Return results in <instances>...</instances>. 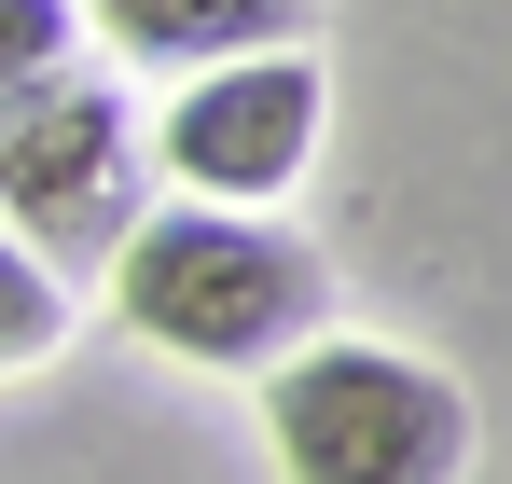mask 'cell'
Masks as SVG:
<instances>
[{
  "mask_svg": "<svg viewBox=\"0 0 512 484\" xmlns=\"http://www.w3.org/2000/svg\"><path fill=\"white\" fill-rule=\"evenodd\" d=\"M111 319L194 374H277L305 332H333V263L277 208L180 194V208H139V236L111 249Z\"/></svg>",
  "mask_w": 512,
  "mask_h": 484,
  "instance_id": "cell-1",
  "label": "cell"
},
{
  "mask_svg": "<svg viewBox=\"0 0 512 484\" xmlns=\"http://www.w3.org/2000/svg\"><path fill=\"white\" fill-rule=\"evenodd\" d=\"M263 443L291 484H457L471 471V388L416 346L305 332L263 374Z\"/></svg>",
  "mask_w": 512,
  "mask_h": 484,
  "instance_id": "cell-2",
  "label": "cell"
},
{
  "mask_svg": "<svg viewBox=\"0 0 512 484\" xmlns=\"http://www.w3.org/2000/svg\"><path fill=\"white\" fill-rule=\"evenodd\" d=\"M139 208H153V153H139L125 83L56 70L42 111H28V139H14V166H0V222L56 277H111V249L139 236Z\"/></svg>",
  "mask_w": 512,
  "mask_h": 484,
  "instance_id": "cell-3",
  "label": "cell"
},
{
  "mask_svg": "<svg viewBox=\"0 0 512 484\" xmlns=\"http://www.w3.org/2000/svg\"><path fill=\"white\" fill-rule=\"evenodd\" d=\"M333 139V70L305 42H250V56H208L153 111V166L180 194H222V208H277Z\"/></svg>",
  "mask_w": 512,
  "mask_h": 484,
  "instance_id": "cell-4",
  "label": "cell"
},
{
  "mask_svg": "<svg viewBox=\"0 0 512 484\" xmlns=\"http://www.w3.org/2000/svg\"><path fill=\"white\" fill-rule=\"evenodd\" d=\"M305 0H84V28L125 56V70H208V56H250V42H291Z\"/></svg>",
  "mask_w": 512,
  "mask_h": 484,
  "instance_id": "cell-5",
  "label": "cell"
},
{
  "mask_svg": "<svg viewBox=\"0 0 512 484\" xmlns=\"http://www.w3.org/2000/svg\"><path fill=\"white\" fill-rule=\"evenodd\" d=\"M70 332H84V291H70V277H56L42 249L0 222V374H42V360H56Z\"/></svg>",
  "mask_w": 512,
  "mask_h": 484,
  "instance_id": "cell-6",
  "label": "cell"
},
{
  "mask_svg": "<svg viewBox=\"0 0 512 484\" xmlns=\"http://www.w3.org/2000/svg\"><path fill=\"white\" fill-rule=\"evenodd\" d=\"M70 42H84V0H0V83L70 70Z\"/></svg>",
  "mask_w": 512,
  "mask_h": 484,
  "instance_id": "cell-7",
  "label": "cell"
}]
</instances>
